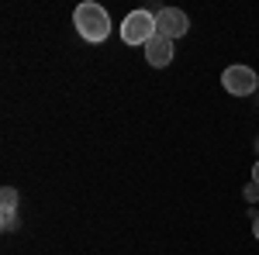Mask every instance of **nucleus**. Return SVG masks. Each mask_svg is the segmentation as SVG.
Instances as JSON below:
<instances>
[{"label": "nucleus", "mask_w": 259, "mask_h": 255, "mask_svg": "<svg viewBox=\"0 0 259 255\" xmlns=\"http://www.w3.org/2000/svg\"><path fill=\"white\" fill-rule=\"evenodd\" d=\"M0 207H4V231H14L18 228V190L14 186L0 190Z\"/></svg>", "instance_id": "6"}, {"label": "nucleus", "mask_w": 259, "mask_h": 255, "mask_svg": "<svg viewBox=\"0 0 259 255\" xmlns=\"http://www.w3.org/2000/svg\"><path fill=\"white\" fill-rule=\"evenodd\" d=\"M256 152H259V138H256Z\"/></svg>", "instance_id": "10"}, {"label": "nucleus", "mask_w": 259, "mask_h": 255, "mask_svg": "<svg viewBox=\"0 0 259 255\" xmlns=\"http://www.w3.org/2000/svg\"><path fill=\"white\" fill-rule=\"evenodd\" d=\"M221 86L232 97H249V93L259 90V76H256V69H249V66H228L221 73Z\"/></svg>", "instance_id": "3"}, {"label": "nucleus", "mask_w": 259, "mask_h": 255, "mask_svg": "<svg viewBox=\"0 0 259 255\" xmlns=\"http://www.w3.org/2000/svg\"><path fill=\"white\" fill-rule=\"evenodd\" d=\"M159 35V24H156V14L152 11H132L128 18L121 21V38L124 45H149V38Z\"/></svg>", "instance_id": "2"}, {"label": "nucleus", "mask_w": 259, "mask_h": 255, "mask_svg": "<svg viewBox=\"0 0 259 255\" xmlns=\"http://www.w3.org/2000/svg\"><path fill=\"white\" fill-rule=\"evenodd\" d=\"M145 62H149V66H156V69L169 66V62H173V41L166 38V35L149 38V45H145Z\"/></svg>", "instance_id": "5"}, {"label": "nucleus", "mask_w": 259, "mask_h": 255, "mask_svg": "<svg viewBox=\"0 0 259 255\" xmlns=\"http://www.w3.org/2000/svg\"><path fill=\"white\" fill-rule=\"evenodd\" d=\"M73 24H76L80 38L94 41V45L111 35V18H107V11H104L100 4H94V0H87V4H80V7L73 11Z\"/></svg>", "instance_id": "1"}, {"label": "nucleus", "mask_w": 259, "mask_h": 255, "mask_svg": "<svg viewBox=\"0 0 259 255\" xmlns=\"http://www.w3.org/2000/svg\"><path fill=\"white\" fill-rule=\"evenodd\" d=\"M156 24H159V35L166 38H183L187 31H190V18H187V11H180V7H162L159 14H156Z\"/></svg>", "instance_id": "4"}, {"label": "nucleus", "mask_w": 259, "mask_h": 255, "mask_svg": "<svg viewBox=\"0 0 259 255\" xmlns=\"http://www.w3.org/2000/svg\"><path fill=\"white\" fill-rule=\"evenodd\" d=\"M242 196H245L249 203H256V200H259V186H256V183H249V186L242 190Z\"/></svg>", "instance_id": "7"}, {"label": "nucleus", "mask_w": 259, "mask_h": 255, "mask_svg": "<svg viewBox=\"0 0 259 255\" xmlns=\"http://www.w3.org/2000/svg\"><path fill=\"white\" fill-rule=\"evenodd\" d=\"M252 183H256V186H259V162H256V166H252Z\"/></svg>", "instance_id": "8"}, {"label": "nucleus", "mask_w": 259, "mask_h": 255, "mask_svg": "<svg viewBox=\"0 0 259 255\" xmlns=\"http://www.w3.org/2000/svg\"><path fill=\"white\" fill-rule=\"evenodd\" d=\"M252 235L259 238V217H256V221H252Z\"/></svg>", "instance_id": "9"}]
</instances>
